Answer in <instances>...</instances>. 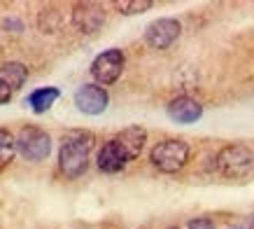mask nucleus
<instances>
[{
  "instance_id": "obj_18",
  "label": "nucleus",
  "mask_w": 254,
  "mask_h": 229,
  "mask_svg": "<svg viewBox=\"0 0 254 229\" xmlns=\"http://www.w3.org/2000/svg\"><path fill=\"white\" fill-rule=\"evenodd\" d=\"M250 229H254V218H252V222H250Z\"/></svg>"
},
{
  "instance_id": "obj_4",
  "label": "nucleus",
  "mask_w": 254,
  "mask_h": 229,
  "mask_svg": "<svg viewBox=\"0 0 254 229\" xmlns=\"http://www.w3.org/2000/svg\"><path fill=\"white\" fill-rule=\"evenodd\" d=\"M254 154L245 145H226L217 154V168L226 178H243L252 168Z\"/></svg>"
},
{
  "instance_id": "obj_15",
  "label": "nucleus",
  "mask_w": 254,
  "mask_h": 229,
  "mask_svg": "<svg viewBox=\"0 0 254 229\" xmlns=\"http://www.w3.org/2000/svg\"><path fill=\"white\" fill-rule=\"evenodd\" d=\"M152 7H154L152 0H119V2H115V9H119L122 14H140V12H147Z\"/></svg>"
},
{
  "instance_id": "obj_3",
  "label": "nucleus",
  "mask_w": 254,
  "mask_h": 229,
  "mask_svg": "<svg viewBox=\"0 0 254 229\" xmlns=\"http://www.w3.org/2000/svg\"><path fill=\"white\" fill-rule=\"evenodd\" d=\"M16 140V152L21 154L26 161H45L52 152V138L45 129L40 126H23L19 131Z\"/></svg>"
},
{
  "instance_id": "obj_9",
  "label": "nucleus",
  "mask_w": 254,
  "mask_h": 229,
  "mask_svg": "<svg viewBox=\"0 0 254 229\" xmlns=\"http://www.w3.org/2000/svg\"><path fill=\"white\" fill-rule=\"evenodd\" d=\"M168 117L177 124H193L203 117V106L191 96H177L168 103Z\"/></svg>"
},
{
  "instance_id": "obj_17",
  "label": "nucleus",
  "mask_w": 254,
  "mask_h": 229,
  "mask_svg": "<svg viewBox=\"0 0 254 229\" xmlns=\"http://www.w3.org/2000/svg\"><path fill=\"white\" fill-rule=\"evenodd\" d=\"M9 101H12V89L0 80V106H5V103H9Z\"/></svg>"
},
{
  "instance_id": "obj_7",
  "label": "nucleus",
  "mask_w": 254,
  "mask_h": 229,
  "mask_svg": "<svg viewBox=\"0 0 254 229\" xmlns=\"http://www.w3.org/2000/svg\"><path fill=\"white\" fill-rule=\"evenodd\" d=\"M108 103H110L108 92L103 87H98V84H82L75 92V106H77L79 113L89 114V117L105 113Z\"/></svg>"
},
{
  "instance_id": "obj_1",
  "label": "nucleus",
  "mask_w": 254,
  "mask_h": 229,
  "mask_svg": "<svg viewBox=\"0 0 254 229\" xmlns=\"http://www.w3.org/2000/svg\"><path fill=\"white\" fill-rule=\"evenodd\" d=\"M91 150H93V136L89 131L82 129L68 131L63 136L61 150H59V171L70 180L84 176L86 168H89Z\"/></svg>"
},
{
  "instance_id": "obj_16",
  "label": "nucleus",
  "mask_w": 254,
  "mask_h": 229,
  "mask_svg": "<svg viewBox=\"0 0 254 229\" xmlns=\"http://www.w3.org/2000/svg\"><path fill=\"white\" fill-rule=\"evenodd\" d=\"M189 229H215V225L208 218H196V220L189 222Z\"/></svg>"
},
{
  "instance_id": "obj_8",
  "label": "nucleus",
  "mask_w": 254,
  "mask_h": 229,
  "mask_svg": "<svg viewBox=\"0 0 254 229\" xmlns=\"http://www.w3.org/2000/svg\"><path fill=\"white\" fill-rule=\"evenodd\" d=\"M105 21V12L100 5L96 2H79L72 9V23L75 28H79L82 33H93L98 31L100 26Z\"/></svg>"
},
{
  "instance_id": "obj_2",
  "label": "nucleus",
  "mask_w": 254,
  "mask_h": 229,
  "mask_svg": "<svg viewBox=\"0 0 254 229\" xmlns=\"http://www.w3.org/2000/svg\"><path fill=\"white\" fill-rule=\"evenodd\" d=\"M149 161L152 166L159 168L161 173H177L187 166L189 161V145L185 140H177V138H168L161 140L159 145L152 147L149 152Z\"/></svg>"
},
{
  "instance_id": "obj_5",
  "label": "nucleus",
  "mask_w": 254,
  "mask_h": 229,
  "mask_svg": "<svg viewBox=\"0 0 254 229\" xmlns=\"http://www.w3.org/2000/svg\"><path fill=\"white\" fill-rule=\"evenodd\" d=\"M124 63H126V59H124L122 49H117V47L105 49V52L98 54V56L93 59V63H91L93 80H96L98 84L117 82V80L122 77V73H124Z\"/></svg>"
},
{
  "instance_id": "obj_14",
  "label": "nucleus",
  "mask_w": 254,
  "mask_h": 229,
  "mask_svg": "<svg viewBox=\"0 0 254 229\" xmlns=\"http://www.w3.org/2000/svg\"><path fill=\"white\" fill-rule=\"evenodd\" d=\"M16 157V140L7 129H0V171L7 168Z\"/></svg>"
},
{
  "instance_id": "obj_11",
  "label": "nucleus",
  "mask_w": 254,
  "mask_h": 229,
  "mask_svg": "<svg viewBox=\"0 0 254 229\" xmlns=\"http://www.w3.org/2000/svg\"><path fill=\"white\" fill-rule=\"evenodd\" d=\"M96 164H98V168L103 171V173H119V171H124V168H126L128 159H126V154L122 152V147H119L115 140L110 138L108 143L98 150Z\"/></svg>"
},
{
  "instance_id": "obj_13",
  "label": "nucleus",
  "mask_w": 254,
  "mask_h": 229,
  "mask_svg": "<svg viewBox=\"0 0 254 229\" xmlns=\"http://www.w3.org/2000/svg\"><path fill=\"white\" fill-rule=\"evenodd\" d=\"M0 80L7 84L12 92H16V89H21L23 84H26V80H28V68L19 61L2 63V66H0Z\"/></svg>"
},
{
  "instance_id": "obj_19",
  "label": "nucleus",
  "mask_w": 254,
  "mask_h": 229,
  "mask_svg": "<svg viewBox=\"0 0 254 229\" xmlns=\"http://www.w3.org/2000/svg\"><path fill=\"white\" fill-rule=\"evenodd\" d=\"M231 229H243V227H231Z\"/></svg>"
},
{
  "instance_id": "obj_12",
  "label": "nucleus",
  "mask_w": 254,
  "mask_h": 229,
  "mask_svg": "<svg viewBox=\"0 0 254 229\" xmlns=\"http://www.w3.org/2000/svg\"><path fill=\"white\" fill-rule=\"evenodd\" d=\"M59 96H61L59 87H40V89H35V92L26 99V103L31 106V110L35 114H42L59 101Z\"/></svg>"
},
{
  "instance_id": "obj_10",
  "label": "nucleus",
  "mask_w": 254,
  "mask_h": 229,
  "mask_svg": "<svg viewBox=\"0 0 254 229\" xmlns=\"http://www.w3.org/2000/svg\"><path fill=\"white\" fill-rule=\"evenodd\" d=\"M117 145L122 147V152L126 154V159L133 161V159H138L140 152H142V147H145L147 143V131L142 129V126H128V129H124L119 131L115 138Z\"/></svg>"
},
{
  "instance_id": "obj_6",
  "label": "nucleus",
  "mask_w": 254,
  "mask_h": 229,
  "mask_svg": "<svg viewBox=\"0 0 254 229\" xmlns=\"http://www.w3.org/2000/svg\"><path fill=\"white\" fill-rule=\"evenodd\" d=\"M182 33V26L177 19H170V16H163V19H156L147 26L145 31V42L152 49H168Z\"/></svg>"
}]
</instances>
